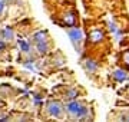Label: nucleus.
I'll list each match as a JSON object with an SVG mask.
<instances>
[{
    "label": "nucleus",
    "instance_id": "f257e3e1",
    "mask_svg": "<svg viewBox=\"0 0 129 122\" xmlns=\"http://www.w3.org/2000/svg\"><path fill=\"white\" fill-rule=\"evenodd\" d=\"M66 112L70 118H75V119H82L88 115V108L83 105L82 102H78V101H72V102L66 103Z\"/></svg>",
    "mask_w": 129,
    "mask_h": 122
},
{
    "label": "nucleus",
    "instance_id": "f03ea898",
    "mask_svg": "<svg viewBox=\"0 0 129 122\" xmlns=\"http://www.w3.org/2000/svg\"><path fill=\"white\" fill-rule=\"evenodd\" d=\"M68 35L70 36V40L75 45L76 50H79L80 49V43H82V32L79 29L73 27V29H68Z\"/></svg>",
    "mask_w": 129,
    "mask_h": 122
},
{
    "label": "nucleus",
    "instance_id": "7ed1b4c3",
    "mask_svg": "<svg viewBox=\"0 0 129 122\" xmlns=\"http://www.w3.org/2000/svg\"><path fill=\"white\" fill-rule=\"evenodd\" d=\"M47 112L50 113L52 116L60 118V116H62V113H63V109H62V105H60L59 102H56V101H50V102L47 103Z\"/></svg>",
    "mask_w": 129,
    "mask_h": 122
},
{
    "label": "nucleus",
    "instance_id": "20e7f679",
    "mask_svg": "<svg viewBox=\"0 0 129 122\" xmlns=\"http://www.w3.org/2000/svg\"><path fill=\"white\" fill-rule=\"evenodd\" d=\"M102 38H103V35H102V32L99 29H93L92 32H90V40L92 42H99Z\"/></svg>",
    "mask_w": 129,
    "mask_h": 122
},
{
    "label": "nucleus",
    "instance_id": "39448f33",
    "mask_svg": "<svg viewBox=\"0 0 129 122\" xmlns=\"http://www.w3.org/2000/svg\"><path fill=\"white\" fill-rule=\"evenodd\" d=\"M3 38H5V40H7V42L13 40V39H14V33H13V30H12L10 27H6L5 30H3Z\"/></svg>",
    "mask_w": 129,
    "mask_h": 122
},
{
    "label": "nucleus",
    "instance_id": "423d86ee",
    "mask_svg": "<svg viewBox=\"0 0 129 122\" xmlns=\"http://www.w3.org/2000/svg\"><path fill=\"white\" fill-rule=\"evenodd\" d=\"M113 78L118 80H125V79H128V73L123 71H120V69H118V71L113 72Z\"/></svg>",
    "mask_w": 129,
    "mask_h": 122
},
{
    "label": "nucleus",
    "instance_id": "0eeeda50",
    "mask_svg": "<svg viewBox=\"0 0 129 122\" xmlns=\"http://www.w3.org/2000/svg\"><path fill=\"white\" fill-rule=\"evenodd\" d=\"M19 47H20V50L24 52V53H27L29 50H30V46H29V43L26 42V40H23V39H19Z\"/></svg>",
    "mask_w": 129,
    "mask_h": 122
},
{
    "label": "nucleus",
    "instance_id": "6e6552de",
    "mask_svg": "<svg viewBox=\"0 0 129 122\" xmlns=\"http://www.w3.org/2000/svg\"><path fill=\"white\" fill-rule=\"evenodd\" d=\"M86 63H88V65H86V68H88V71L89 69H90V71H95V69H96V65H95V62H86Z\"/></svg>",
    "mask_w": 129,
    "mask_h": 122
},
{
    "label": "nucleus",
    "instance_id": "1a4fd4ad",
    "mask_svg": "<svg viewBox=\"0 0 129 122\" xmlns=\"http://www.w3.org/2000/svg\"><path fill=\"white\" fill-rule=\"evenodd\" d=\"M123 60H125V63H126V65L129 66V50L123 53Z\"/></svg>",
    "mask_w": 129,
    "mask_h": 122
},
{
    "label": "nucleus",
    "instance_id": "9d476101",
    "mask_svg": "<svg viewBox=\"0 0 129 122\" xmlns=\"http://www.w3.org/2000/svg\"><path fill=\"white\" fill-rule=\"evenodd\" d=\"M5 3H6V2H0V13H2L3 9H5Z\"/></svg>",
    "mask_w": 129,
    "mask_h": 122
}]
</instances>
